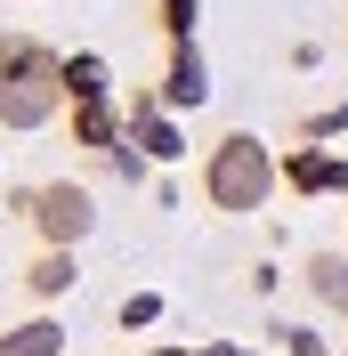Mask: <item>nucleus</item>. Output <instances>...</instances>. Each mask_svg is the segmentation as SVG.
<instances>
[{
  "label": "nucleus",
  "instance_id": "obj_3",
  "mask_svg": "<svg viewBox=\"0 0 348 356\" xmlns=\"http://www.w3.org/2000/svg\"><path fill=\"white\" fill-rule=\"evenodd\" d=\"M17 219L33 227L49 251H73L89 227H97V195L73 186V178H49V186H24V195H17Z\"/></svg>",
  "mask_w": 348,
  "mask_h": 356
},
{
  "label": "nucleus",
  "instance_id": "obj_4",
  "mask_svg": "<svg viewBox=\"0 0 348 356\" xmlns=\"http://www.w3.org/2000/svg\"><path fill=\"white\" fill-rule=\"evenodd\" d=\"M130 146L146 162H171L178 154V130H171V113H162V97H130Z\"/></svg>",
  "mask_w": 348,
  "mask_h": 356
},
{
  "label": "nucleus",
  "instance_id": "obj_8",
  "mask_svg": "<svg viewBox=\"0 0 348 356\" xmlns=\"http://www.w3.org/2000/svg\"><path fill=\"white\" fill-rule=\"evenodd\" d=\"M73 284H81V267H73V251H41V259L24 267V291H33V300H65Z\"/></svg>",
  "mask_w": 348,
  "mask_h": 356
},
{
  "label": "nucleus",
  "instance_id": "obj_10",
  "mask_svg": "<svg viewBox=\"0 0 348 356\" xmlns=\"http://www.w3.org/2000/svg\"><path fill=\"white\" fill-rule=\"evenodd\" d=\"M292 186H300V195H332V186H348V162H332V154H316V146H308V154H292Z\"/></svg>",
  "mask_w": 348,
  "mask_h": 356
},
{
  "label": "nucleus",
  "instance_id": "obj_7",
  "mask_svg": "<svg viewBox=\"0 0 348 356\" xmlns=\"http://www.w3.org/2000/svg\"><path fill=\"white\" fill-rule=\"evenodd\" d=\"M308 291H316V308L348 316V251H316L308 259Z\"/></svg>",
  "mask_w": 348,
  "mask_h": 356
},
{
  "label": "nucleus",
  "instance_id": "obj_11",
  "mask_svg": "<svg viewBox=\"0 0 348 356\" xmlns=\"http://www.w3.org/2000/svg\"><path fill=\"white\" fill-rule=\"evenodd\" d=\"M106 57H89V49H81V57H65V97H73V106H97V97H106Z\"/></svg>",
  "mask_w": 348,
  "mask_h": 356
},
{
  "label": "nucleus",
  "instance_id": "obj_14",
  "mask_svg": "<svg viewBox=\"0 0 348 356\" xmlns=\"http://www.w3.org/2000/svg\"><path fill=\"white\" fill-rule=\"evenodd\" d=\"M332 130H348V97H340V106H324V113H308V122H300V138H332Z\"/></svg>",
  "mask_w": 348,
  "mask_h": 356
},
{
  "label": "nucleus",
  "instance_id": "obj_15",
  "mask_svg": "<svg viewBox=\"0 0 348 356\" xmlns=\"http://www.w3.org/2000/svg\"><path fill=\"white\" fill-rule=\"evenodd\" d=\"M276 340H283V356H324V340L300 332V324H276Z\"/></svg>",
  "mask_w": 348,
  "mask_h": 356
},
{
  "label": "nucleus",
  "instance_id": "obj_13",
  "mask_svg": "<svg viewBox=\"0 0 348 356\" xmlns=\"http://www.w3.org/2000/svg\"><path fill=\"white\" fill-rule=\"evenodd\" d=\"M154 316H162V300H154V291H130V300H122V332H138V324H154Z\"/></svg>",
  "mask_w": 348,
  "mask_h": 356
},
{
  "label": "nucleus",
  "instance_id": "obj_16",
  "mask_svg": "<svg viewBox=\"0 0 348 356\" xmlns=\"http://www.w3.org/2000/svg\"><path fill=\"white\" fill-rule=\"evenodd\" d=\"M195 356H251V348H195Z\"/></svg>",
  "mask_w": 348,
  "mask_h": 356
},
{
  "label": "nucleus",
  "instance_id": "obj_17",
  "mask_svg": "<svg viewBox=\"0 0 348 356\" xmlns=\"http://www.w3.org/2000/svg\"><path fill=\"white\" fill-rule=\"evenodd\" d=\"M162 356H195V348H162Z\"/></svg>",
  "mask_w": 348,
  "mask_h": 356
},
{
  "label": "nucleus",
  "instance_id": "obj_1",
  "mask_svg": "<svg viewBox=\"0 0 348 356\" xmlns=\"http://www.w3.org/2000/svg\"><path fill=\"white\" fill-rule=\"evenodd\" d=\"M65 106V57L33 33H0V130H41Z\"/></svg>",
  "mask_w": 348,
  "mask_h": 356
},
{
  "label": "nucleus",
  "instance_id": "obj_12",
  "mask_svg": "<svg viewBox=\"0 0 348 356\" xmlns=\"http://www.w3.org/2000/svg\"><path fill=\"white\" fill-rule=\"evenodd\" d=\"M195 17H203V0H162V33L171 41H195Z\"/></svg>",
  "mask_w": 348,
  "mask_h": 356
},
{
  "label": "nucleus",
  "instance_id": "obj_9",
  "mask_svg": "<svg viewBox=\"0 0 348 356\" xmlns=\"http://www.w3.org/2000/svg\"><path fill=\"white\" fill-rule=\"evenodd\" d=\"M0 356H65V324L33 316V324H17V332H0Z\"/></svg>",
  "mask_w": 348,
  "mask_h": 356
},
{
  "label": "nucleus",
  "instance_id": "obj_2",
  "mask_svg": "<svg viewBox=\"0 0 348 356\" xmlns=\"http://www.w3.org/2000/svg\"><path fill=\"white\" fill-rule=\"evenodd\" d=\"M276 154H267L251 130H227L203 154V202L211 211H227V219H251V211H267V195H276Z\"/></svg>",
  "mask_w": 348,
  "mask_h": 356
},
{
  "label": "nucleus",
  "instance_id": "obj_6",
  "mask_svg": "<svg viewBox=\"0 0 348 356\" xmlns=\"http://www.w3.org/2000/svg\"><path fill=\"white\" fill-rule=\"evenodd\" d=\"M73 138H81L89 154H122V146H130V130H122L113 97H97V106H73Z\"/></svg>",
  "mask_w": 348,
  "mask_h": 356
},
{
  "label": "nucleus",
  "instance_id": "obj_5",
  "mask_svg": "<svg viewBox=\"0 0 348 356\" xmlns=\"http://www.w3.org/2000/svg\"><path fill=\"white\" fill-rule=\"evenodd\" d=\"M203 97H211V65H203L195 41H178L171 49V81H162V106H203Z\"/></svg>",
  "mask_w": 348,
  "mask_h": 356
}]
</instances>
